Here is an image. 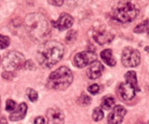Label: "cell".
Listing matches in <instances>:
<instances>
[{"mask_svg": "<svg viewBox=\"0 0 149 124\" xmlns=\"http://www.w3.org/2000/svg\"><path fill=\"white\" fill-rule=\"evenodd\" d=\"M64 54L63 45L55 40L47 41L39 48L36 59L45 68H51L62 59Z\"/></svg>", "mask_w": 149, "mask_h": 124, "instance_id": "1", "label": "cell"}, {"mask_svg": "<svg viewBox=\"0 0 149 124\" xmlns=\"http://www.w3.org/2000/svg\"><path fill=\"white\" fill-rule=\"evenodd\" d=\"M24 25L26 32L34 40L42 42L50 32L49 23L43 15L40 13H29L26 16Z\"/></svg>", "mask_w": 149, "mask_h": 124, "instance_id": "2", "label": "cell"}, {"mask_svg": "<svg viewBox=\"0 0 149 124\" xmlns=\"http://www.w3.org/2000/svg\"><path fill=\"white\" fill-rule=\"evenodd\" d=\"M74 80L72 71L66 67H61L52 71L47 80V87L55 90H64L68 88Z\"/></svg>", "mask_w": 149, "mask_h": 124, "instance_id": "3", "label": "cell"}, {"mask_svg": "<svg viewBox=\"0 0 149 124\" xmlns=\"http://www.w3.org/2000/svg\"><path fill=\"white\" fill-rule=\"evenodd\" d=\"M138 14L136 6L130 1H124L118 4L112 11V18L117 21L127 23L135 20Z\"/></svg>", "mask_w": 149, "mask_h": 124, "instance_id": "4", "label": "cell"}, {"mask_svg": "<svg viewBox=\"0 0 149 124\" xmlns=\"http://www.w3.org/2000/svg\"><path fill=\"white\" fill-rule=\"evenodd\" d=\"M25 57L17 51H10L4 57L2 65L5 71L14 72L24 67Z\"/></svg>", "mask_w": 149, "mask_h": 124, "instance_id": "5", "label": "cell"}, {"mask_svg": "<svg viewBox=\"0 0 149 124\" xmlns=\"http://www.w3.org/2000/svg\"><path fill=\"white\" fill-rule=\"evenodd\" d=\"M141 61V53L138 50L131 47H127L122 53V62L126 67H135Z\"/></svg>", "mask_w": 149, "mask_h": 124, "instance_id": "6", "label": "cell"}, {"mask_svg": "<svg viewBox=\"0 0 149 124\" xmlns=\"http://www.w3.org/2000/svg\"><path fill=\"white\" fill-rule=\"evenodd\" d=\"M97 55L95 51L86 50L80 52L75 55L74 59V64L79 68H84L87 65L96 61Z\"/></svg>", "mask_w": 149, "mask_h": 124, "instance_id": "7", "label": "cell"}, {"mask_svg": "<svg viewBox=\"0 0 149 124\" xmlns=\"http://www.w3.org/2000/svg\"><path fill=\"white\" fill-rule=\"evenodd\" d=\"M114 34L106 28H100L97 29L93 33V38L97 43L100 45L109 44L111 42L114 38Z\"/></svg>", "mask_w": 149, "mask_h": 124, "instance_id": "8", "label": "cell"}, {"mask_svg": "<svg viewBox=\"0 0 149 124\" xmlns=\"http://www.w3.org/2000/svg\"><path fill=\"white\" fill-rule=\"evenodd\" d=\"M112 109L108 115V122L109 124H121L127 113L126 109L122 105L113 106Z\"/></svg>", "mask_w": 149, "mask_h": 124, "instance_id": "9", "label": "cell"}, {"mask_svg": "<svg viewBox=\"0 0 149 124\" xmlns=\"http://www.w3.org/2000/svg\"><path fill=\"white\" fill-rule=\"evenodd\" d=\"M47 124H64L65 115L59 108H49L47 111Z\"/></svg>", "mask_w": 149, "mask_h": 124, "instance_id": "10", "label": "cell"}, {"mask_svg": "<svg viewBox=\"0 0 149 124\" xmlns=\"http://www.w3.org/2000/svg\"><path fill=\"white\" fill-rule=\"evenodd\" d=\"M52 26L60 31L69 29L74 23V18L68 13H63L56 21H52Z\"/></svg>", "mask_w": 149, "mask_h": 124, "instance_id": "11", "label": "cell"}, {"mask_svg": "<svg viewBox=\"0 0 149 124\" xmlns=\"http://www.w3.org/2000/svg\"><path fill=\"white\" fill-rule=\"evenodd\" d=\"M103 70H104V67L103 64L100 61H95L87 69V75L90 79L95 80L101 76Z\"/></svg>", "mask_w": 149, "mask_h": 124, "instance_id": "12", "label": "cell"}, {"mask_svg": "<svg viewBox=\"0 0 149 124\" xmlns=\"http://www.w3.org/2000/svg\"><path fill=\"white\" fill-rule=\"evenodd\" d=\"M119 92L121 97L125 101L132 100L135 96V89L127 83H121L119 87Z\"/></svg>", "mask_w": 149, "mask_h": 124, "instance_id": "13", "label": "cell"}, {"mask_svg": "<svg viewBox=\"0 0 149 124\" xmlns=\"http://www.w3.org/2000/svg\"><path fill=\"white\" fill-rule=\"evenodd\" d=\"M28 110V106L26 103L20 104L17 106L16 109L13 110V112H12L10 115V120L11 121H19L20 120L23 119L26 115V112Z\"/></svg>", "mask_w": 149, "mask_h": 124, "instance_id": "14", "label": "cell"}, {"mask_svg": "<svg viewBox=\"0 0 149 124\" xmlns=\"http://www.w3.org/2000/svg\"><path fill=\"white\" fill-rule=\"evenodd\" d=\"M100 56L105 64L110 67H114L116 64V59L113 55V53L111 49H106L100 53Z\"/></svg>", "mask_w": 149, "mask_h": 124, "instance_id": "15", "label": "cell"}, {"mask_svg": "<svg viewBox=\"0 0 149 124\" xmlns=\"http://www.w3.org/2000/svg\"><path fill=\"white\" fill-rule=\"evenodd\" d=\"M125 79H126V83L130 85L135 91H140L139 85H138V80H137L136 72L135 71H129L126 73L125 75Z\"/></svg>", "mask_w": 149, "mask_h": 124, "instance_id": "16", "label": "cell"}, {"mask_svg": "<svg viewBox=\"0 0 149 124\" xmlns=\"http://www.w3.org/2000/svg\"><path fill=\"white\" fill-rule=\"evenodd\" d=\"M115 104V99L111 96H105L102 99L101 107L106 110L112 109L114 106Z\"/></svg>", "mask_w": 149, "mask_h": 124, "instance_id": "17", "label": "cell"}, {"mask_svg": "<svg viewBox=\"0 0 149 124\" xmlns=\"http://www.w3.org/2000/svg\"><path fill=\"white\" fill-rule=\"evenodd\" d=\"M148 20H146L141 23L138 24L134 29V32L137 34H141L146 32L148 31Z\"/></svg>", "mask_w": 149, "mask_h": 124, "instance_id": "18", "label": "cell"}, {"mask_svg": "<svg viewBox=\"0 0 149 124\" xmlns=\"http://www.w3.org/2000/svg\"><path fill=\"white\" fill-rule=\"evenodd\" d=\"M104 117V113L103 112V109L100 107L95 108L93 112V118L95 121H99L102 120Z\"/></svg>", "mask_w": 149, "mask_h": 124, "instance_id": "19", "label": "cell"}, {"mask_svg": "<svg viewBox=\"0 0 149 124\" xmlns=\"http://www.w3.org/2000/svg\"><path fill=\"white\" fill-rule=\"evenodd\" d=\"M26 93H27V96L29 97V100L31 102H35L37 101L38 99V93L35 90H33V88H28L26 90Z\"/></svg>", "mask_w": 149, "mask_h": 124, "instance_id": "20", "label": "cell"}, {"mask_svg": "<svg viewBox=\"0 0 149 124\" xmlns=\"http://www.w3.org/2000/svg\"><path fill=\"white\" fill-rule=\"evenodd\" d=\"M10 39L8 36L0 34V50L5 49L10 45Z\"/></svg>", "mask_w": 149, "mask_h": 124, "instance_id": "21", "label": "cell"}, {"mask_svg": "<svg viewBox=\"0 0 149 124\" xmlns=\"http://www.w3.org/2000/svg\"><path fill=\"white\" fill-rule=\"evenodd\" d=\"M92 102L91 97L83 93L79 97V104L83 105H89Z\"/></svg>", "mask_w": 149, "mask_h": 124, "instance_id": "22", "label": "cell"}, {"mask_svg": "<svg viewBox=\"0 0 149 124\" xmlns=\"http://www.w3.org/2000/svg\"><path fill=\"white\" fill-rule=\"evenodd\" d=\"M77 32L74 30H71L68 32V34H66L65 36V41L67 42H73L74 40H75L77 39Z\"/></svg>", "mask_w": 149, "mask_h": 124, "instance_id": "23", "label": "cell"}, {"mask_svg": "<svg viewBox=\"0 0 149 124\" xmlns=\"http://www.w3.org/2000/svg\"><path fill=\"white\" fill-rule=\"evenodd\" d=\"M16 107V103L12 99H8L6 102V106L5 109L7 112H12L14 110Z\"/></svg>", "mask_w": 149, "mask_h": 124, "instance_id": "24", "label": "cell"}, {"mask_svg": "<svg viewBox=\"0 0 149 124\" xmlns=\"http://www.w3.org/2000/svg\"><path fill=\"white\" fill-rule=\"evenodd\" d=\"M87 90L90 92L91 94L95 95L97 93H98L99 90H100V86L97 84H93L92 85L89 86L88 88H87Z\"/></svg>", "mask_w": 149, "mask_h": 124, "instance_id": "25", "label": "cell"}, {"mask_svg": "<svg viewBox=\"0 0 149 124\" xmlns=\"http://www.w3.org/2000/svg\"><path fill=\"white\" fill-rule=\"evenodd\" d=\"M48 2H49V4H52V5L60 7V6L63 4L64 0H48Z\"/></svg>", "mask_w": 149, "mask_h": 124, "instance_id": "26", "label": "cell"}, {"mask_svg": "<svg viewBox=\"0 0 149 124\" xmlns=\"http://www.w3.org/2000/svg\"><path fill=\"white\" fill-rule=\"evenodd\" d=\"M33 124H45V118L42 116L37 117L34 119Z\"/></svg>", "mask_w": 149, "mask_h": 124, "instance_id": "27", "label": "cell"}, {"mask_svg": "<svg viewBox=\"0 0 149 124\" xmlns=\"http://www.w3.org/2000/svg\"><path fill=\"white\" fill-rule=\"evenodd\" d=\"M13 72H10V71H4L2 73V77L4 79H7V80H10V79L13 78Z\"/></svg>", "mask_w": 149, "mask_h": 124, "instance_id": "28", "label": "cell"}, {"mask_svg": "<svg viewBox=\"0 0 149 124\" xmlns=\"http://www.w3.org/2000/svg\"><path fill=\"white\" fill-rule=\"evenodd\" d=\"M34 66V64H33V62H31V60H29L27 61H25L24 67L26 69H33V67Z\"/></svg>", "mask_w": 149, "mask_h": 124, "instance_id": "29", "label": "cell"}, {"mask_svg": "<svg viewBox=\"0 0 149 124\" xmlns=\"http://www.w3.org/2000/svg\"><path fill=\"white\" fill-rule=\"evenodd\" d=\"M0 124H7V120L5 117H2L0 119Z\"/></svg>", "mask_w": 149, "mask_h": 124, "instance_id": "30", "label": "cell"}]
</instances>
